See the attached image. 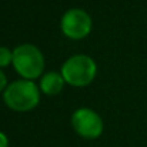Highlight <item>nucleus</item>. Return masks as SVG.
<instances>
[{
    "label": "nucleus",
    "mask_w": 147,
    "mask_h": 147,
    "mask_svg": "<svg viewBox=\"0 0 147 147\" xmlns=\"http://www.w3.org/2000/svg\"><path fill=\"white\" fill-rule=\"evenodd\" d=\"M60 27L66 37L80 40L92 32V17L82 9H70L63 14Z\"/></svg>",
    "instance_id": "obj_4"
},
{
    "label": "nucleus",
    "mask_w": 147,
    "mask_h": 147,
    "mask_svg": "<svg viewBox=\"0 0 147 147\" xmlns=\"http://www.w3.org/2000/svg\"><path fill=\"white\" fill-rule=\"evenodd\" d=\"M13 61V51L0 46V67H6Z\"/></svg>",
    "instance_id": "obj_7"
},
{
    "label": "nucleus",
    "mask_w": 147,
    "mask_h": 147,
    "mask_svg": "<svg viewBox=\"0 0 147 147\" xmlns=\"http://www.w3.org/2000/svg\"><path fill=\"white\" fill-rule=\"evenodd\" d=\"M3 100L6 106L14 111H29L39 104L40 89L32 80H17L6 87Z\"/></svg>",
    "instance_id": "obj_1"
},
{
    "label": "nucleus",
    "mask_w": 147,
    "mask_h": 147,
    "mask_svg": "<svg viewBox=\"0 0 147 147\" xmlns=\"http://www.w3.org/2000/svg\"><path fill=\"white\" fill-rule=\"evenodd\" d=\"M64 79L61 76V73H57V71H49L46 73L42 80H40V90L47 94V96H54V94H59L64 86Z\"/></svg>",
    "instance_id": "obj_6"
},
{
    "label": "nucleus",
    "mask_w": 147,
    "mask_h": 147,
    "mask_svg": "<svg viewBox=\"0 0 147 147\" xmlns=\"http://www.w3.org/2000/svg\"><path fill=\"white\" fill-rule=\"evenodd\" d=\"M16 71L26 80L37 79L45 70V57L34 45H20L13 50V61Z\"/></svg>",
    "instance_id": "obj_3"
},
{
    "label": "nucleus",
    "mask_w": 147,
    "mask_h": 147,
    "mask_svg": "<svg viewBox=\"0 0 147 147\" xmlns=\"http://www.w3.org/2000/svg\"><path fill=\"white\" fill-rule=\"evenodd\" d=\"M7 87V79L4 76V73L0 70V92H4Z\"/></svg>",
    "instance_id": "obj_8"
},
{
    "label": "nucleus",
    "mask_w": 147,
    "mask_h": 147,
    "mask_svg": "<svg viewBox=\"0 0 147 147\" xmlns=\"http://www.w3.org/2000/svg\"><path fill=\"white\" fill-rule=\"evenodd\" d=\"M74 131L83 139H97L103 133V120L92 109H79L71 116Z\"/></svg>",
    "instance_id": "obj_5"
},
{
    "label": "nucleus",
    "mask_w": 147,
    "mask_h": 147,
    "mask_svg": "<svg viewBox=\"0 0 147 147\" xmlns=\"http://www.w3.org/2000/svg\"><path fill=\"white\" fill-rule=\"evenodd\" d=\"M0 147H9V140H7V136L0 131Z\"/></svg>",
    "instance_id": "obj_9"
},
{
    "label": "nucleus",
    "mask_w": 147,
    "mask_h": 147,
    "mask_svg": "<svg viewBox=\"0 0 147 147\" xmlns=\"http://www.w3.org/2000/svg\"><path fill=\"white\" fill-rule=\"evenodd\" d=\"M60 73L67 84L84 87L94 80L97 66L92 57L86 54H74L63 63Z\"/></svg>",
    "instance_id": "obj_2"
}]
</instances>
